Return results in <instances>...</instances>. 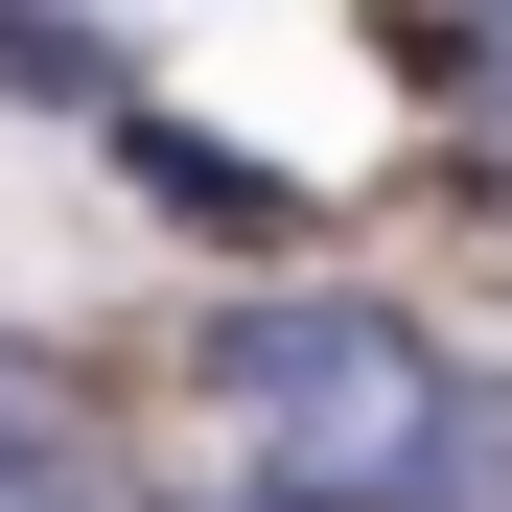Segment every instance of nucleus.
<instances>
[{
  "label": "nucleus",
  "mask_w": 512,
  "mask_h": 512,
  "mask_svg": "<svg viewBox=\"0 0 512 512\" xmlns=\"http://www.w3.org/2000/svg\"><path fill=\"white\" fill-rule=\"evenodd\" d=\"M210 443L303 512H466L489 443H466V373L419 350L396 303H256L210 350Z\"/></svg>",
  "instance_id": "f257e3e1"
},
{
  "label": "nucleus",
  "mask_w": 512,
  "mask_h": 512,
  "mask_svg": "<svg viewBox=\"0 0 512 512\" xmlns=\"http://www.w3.org/2000/svg\"><path fill=\"white\" fill-rule=\"evenodd\" d=\"M47 489H70V419H47V373H24V350H0V512H47Z\"/></svg>",
  "instance_id": "f03ea898"
}]
</instances>
